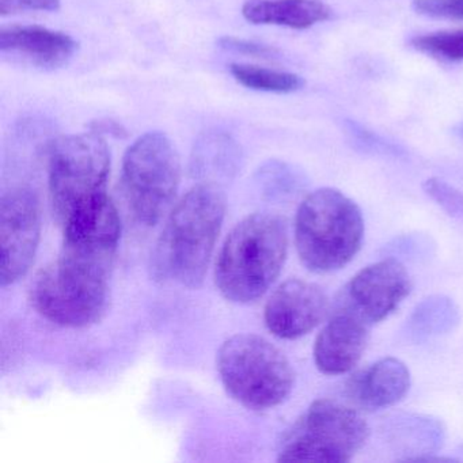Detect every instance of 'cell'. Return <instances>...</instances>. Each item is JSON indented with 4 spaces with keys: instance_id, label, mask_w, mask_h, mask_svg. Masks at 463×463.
I'll return each mask as SVG.
<instances>
[{
    "instance_id": "7c38bea8",
    "label": "cell",
    "mask_w": 463,
    "mask_h": 463,
    "mask_svg": "<svg viewBox=\"0 0 463 463\" xmlns=\"http://www.w3.org/2000/svg\"><path fill=\"white\" fill-rule=\"evenodd\" d=\"M327 311L329 299L321 287L300 279H289L268 299L265 325L276 337L297 340L316 329Z\"/></svg>"
},
{
    "instance_id": "d6986e66",
    "label": "cell",
    "mask_w": 463,
    "mask_h": 463,
    "mask_svg": "<svg viewBox=\"0 0 463 463\" xmlns=\"http://www.w3.org/2000/svg\"><path fill=\"white\" fill-rule=\"evenodd\" d=\"M238 154L240 151L232 137L223 134L208 135L197 145L194 166L202 170L223 172L227 175L234 166Z\"/></svg>"
},
{
    "instance_id": "2e32d148",
    "label": "cell",
    "mask_w": 463,
    "mask_h": 463,
    "mask_svg": "<svg viewBox=\"0 0 463 463\" xmlns=\"http://www.w3.org/2000/svg\"><path fill=\"white\" fill-rule=\"evenodd\" d=\"M242 15L254 25L311 28L332 17V10L321 0H251L243 5Z\"/></svg>"
},
{
    "instance_id": "30bf717a",
    "label": "cell",
    "mask_w": 463,
    "mask_h": 463,
    "mask_svg": "<svg viewBox=\"0 0 463 463\" xmlns=\"http://www.w3.org/2000/svg\"><path fill=\"white\" fill-rule=\"evenodd\" d=\"M42 234L40 205L28 188L7 192L0 203V283L14 284L33 264Z\"/></svg>"
},
{
    "instance_id": "e0dca14e",
    "label": "cell",
    "mask_w": 463,
    "mask_h": 463,
    "mask_svg": "<svg viewBox=\"0 0 463 463\" xmlns=\"http://www.w3.org/2000/svg\"><path fill=\"white\" fill-rule=\"evenodd\" d=\"M459 308L444 295H432L416 306L408 321L406 335L413 343L446 335L459 324Z\"/></svg>"
},
{
    "instance_id": "ac0fdd59",
    "label": "cell",
    "mask_w": 463,
    "mask_h": 463,
    "mask_svg": "<svg viewBox=\"0 0 463 463\" xmlns=\"http://www.w3.org/2000/svg\"><path fill=\"white\" fill-rule=\"evenodd\" d=\"M230 72L245 88L265 93H295L305 86V80L299 75L249 64H232Z\"/></svg>"
},
{
    "instance_id": "9a60e30c",
    "label": "cell",
    "mask_w": 463,
    "mask_h": 463,
    "mask_svg": "<svg viewBox=\"0 0 463 463\" xmlns=\"http://www.w3.org/2000/svg\"><path fill=\"white\" fill-rule=\"evenodd\" d=\"M408 365L395 357H384L346 382V397L354 408L381 411L400 402L411 389Z\"/></svg>"
},
{
    "instance_id": "7a4b0ae2",
    "label": "cell",
    "mask_w": 463,
    "mask_h": 463,
    "mask_svg": "<svg viewBox=\"0 0 463 463\" xmlns=\"http://www.w3.org/2000/svg\"><path fill=\"white\" fill-rule=\"evenodd\" d=\"M288 235L283 219L253 213L232 229L216 262L215 279L230 302L250 303L261 298L283 269Z\"/></svg>"
},
{
    "instance_id": "d4e9b609",
    "label": "cell",
    "mask_w": 463,
    "mask_h": 463,
    "mask_svg": "<svg viewBox=\"0 0 463 463\" xmlns=\"http://www.w3.org/2000/svg\"><path fill=\"white\" fill-rule=\"evenodd\" d=\"M455 134L459 135L463 139V124H460V126H458L457 128H455Z\"/></svg>"
},
{
    "instance_id": "52a82bcc",
    "label": "cell",
    "mask_w": 463,
    "mask_h": 463,
    "mask_svg": "<svg viewBox=\"0 0 463 463\" xmlns=\"http://www.w3.org/2000/svg\"><path fill=\"white\" fill-rule=\"evenodd\" d=\"M121 175L135 216L142 223L154 226L172 207L180 186L177 148L162 132H148L129 146Z\"/></svg>"
},
{
    "instance_id": "277c9868",
    "label": "cell",
    "mask_w": 463,
    "mask_h": 463,
    "mask_svg": "<svg viewBox=\"0 0 463 463\" xmlns=\"http://www.w3.org/2000/svg\"><path fill=\"white\" fill-rule=\"evenodd\" d=\"M216 364L229 394L254 411L280 405L294 389L291 363L260 335H232L222 344Z\"/></svg>"
},
{
    "instance_id": "603a6c76",
    "label": "cell",
    "mask_w": 463,
    "mask_h": 463,
    "mask_svg": "<svg viewBox=\"0 0 463 463\" xmlns=\"http://www.w3.org/2000/svg\"><path fill=\"white\" fill-rule=\"evenodd\" d=\"M218 44L222 50L240 53V55L251 56V58L273 59L278 56V51L269 47V45L259 44V43L237 39V37H222L218 40Z\"/></svg>"
},
{
    "instance_id": "6da1fadb",
    "label": "cell",
    "mask_w": 463,
    "mask_h": 463,
    "mask_svg": "<svg viewBox=\"0 0 463 463\" xmlns=\"http://www.w3.org/2000/svg\"><path fill=\"white\" fill-rule=\"evenodd\" d=\"M226 213L216 183L194 186L173 208L154 253L158 278L189 288L202 286Z\"/></svg>"
},
{
    "instance_id": "5b68a950",
    "label": "cell",
    "mask_w": 463,
    "mask_h": 463,
    "mask_svg": "<svg viewBox=\"0 0 463 463\" xmlns=\"http://www.w3.org/2000/svg\"><path fill=\"white\" fill-rule=\"evenodd\" d=\"M50 194L63 226L78 210L107 194L110 151L99 132L67 135L50 147Z\"/></svg>"
},
{
    "instance_id": "44dd1931",
    "label": "cell",
    "mask_w": 463,
    "mask_h": 463,
    "mask_svg": "<svg viewBox=\"0 0 463 463\" xmlns=\"http://www.w3.org/2000/svg\"><path fill=\"white\" fill-rule=\"evenodd\" d=\"M425 194L449 216L463 222V194L439 178H428L422 184Z\"/></svg>"
},
{
    "instance_id": "5bb4252c",
    "label": "cell",
    "mask_w": 463,
    "mask_h": 463,
    "mask_svg": "<svg viewBox=\"0 0 463 463\" xmlns=\"http://www.w3.org/2000/svg\"><path fill=\"white\" fill-rule=\"evenodd\" d=\"M77 40L63 32L43 26H7L0 29V52L29 66L58 70L67 66L77 53Z\"/></svg>"
},
{
    "instance_id": "7402d4cb",
    "label": "cell",
    "mask_w": 463,
    "mask_h": 463,
    "mask_svg": "<svg viewBox=\"0 0 463 463\" xmlns=\"http://www.w3.org/2000/svg\"><path fill=\"white\" fill-rule=\"evenodd\" d=\"M413 9L430 18L463 21V0H413Z\"/></svg>"
},
{
    "instance_id": "3957f363",
    "label": "cell",
    "mask_w": 463,
    "mask_h": 463,
    "mask_svg": "<svg viewBox=\"0 0 463 463\" xmlns=\"http://www.w3.org/2000/svg\"><path fill=\"white\" fill-rule=\"evenodd\" d=\"M364 238L359 205L343 192L321 188L308 194L295 218V246L311 272L340 270L354 259Z\"/></svg>"
},
{
    "instance_id": "ffe728a7",
    "label": "cell",
    "mask_w": 463,
    "mask_h": 463,
    "mask_svg": "<svg viewBox=\"0 0 463 463\" xmlns=\"http://www.w3.org/2000/svg\"><path fill=\"white\" fill-rule=\"evenodd\" d=\"M411 44L414 50L438 61H463V29L417 36Z\"/></svg>"
},
{
    "instance_id": "cb8c5ba5",
    "label": "cell",
    "mask_w": 463,
    "mask_h": 463,
    "mask_svg": "<svg viewBox=\"0 0 463 463\" xmlns=\"http://www.w3.org/2000/svg\"><path fill=\"white\" fill-rule=\"evenodd\" d=\"M61 0H0V14L25 12H58Z\"/></svg>"
},
{
    "instance_id": "8992f818",
    "label": "cell",
    "mask_w": 463,
    "mask_h": 463,
    "mask_svg": "<svg viewBox=\"0 0 463 463\" xmlns=\"http://www.w3.org/2000/svg\"><path fill=\"white\" fill-rule=\"evenodd\" d=\"M370 427L356 409L314 401L281 444L279 462H349L364 446Z\"/></svg>"
},
{
    "instance_id": "9c48e42d",
    "label": "cell",
    "mask_w": 463,
    "mask_h": 463,
    "mask_svg": "<svg viewBox=\"0 0 463 463\" xmlns=\"http://www.w3.org/2000/svg\"><path fill=\"white\" fill-rule=\"evenodd\" d=\"M63 230L59 259L108 278L121 234L120 216L108 194L70 216Z\"/></svg>"
},
{
    "instance_id": "ba28073f",
    "label": "cell",
    "mask_w": 463,
    "mask_h": 463,
    "mask_svg": "<svg viewBox=\"0 0 463 463\" xmlns=\"http://www.w3.org/2000/svg\"><path fill=\"white\" fill-rule=\"evenodd\" d=\"M31 302L45 319L66 327H86L104 317L108 278L58 259L43 268L31 286Z\"/></svg>"
},
{
    "instance_id": "4fadbf2b",
    "label": "cell",
    "mask_w": 463,
    "mask_h": 463,
    "mask_svg": "<svg viewBox=\"0 0 463 463\" xmlns=\"http://www.w3.org/2000/svg\"><path fill=\"white\" fill-rule=\"evenodd\" d=\"M370 329L354 314L335 307L314 344L317 368L325 375L349 373L367 348Z\"/></svg>"
},
{
    "instance_id": "8fae6325",
    "label": "cell",
    "mask_w": 463,
    "mask_h": 463,
    "mask_svg": "<svg viewBox=\"0 0 463 463\" xmlns=\"http://www.w3.org/2000/svg\"><path fill=\"white\" fill-rule=\"evenodd\" d=\"M406 268L395 259H384L363 268L344 287L335 307L373 325L386 319L411 294Z\"/></svg>"
}]
</instances>
